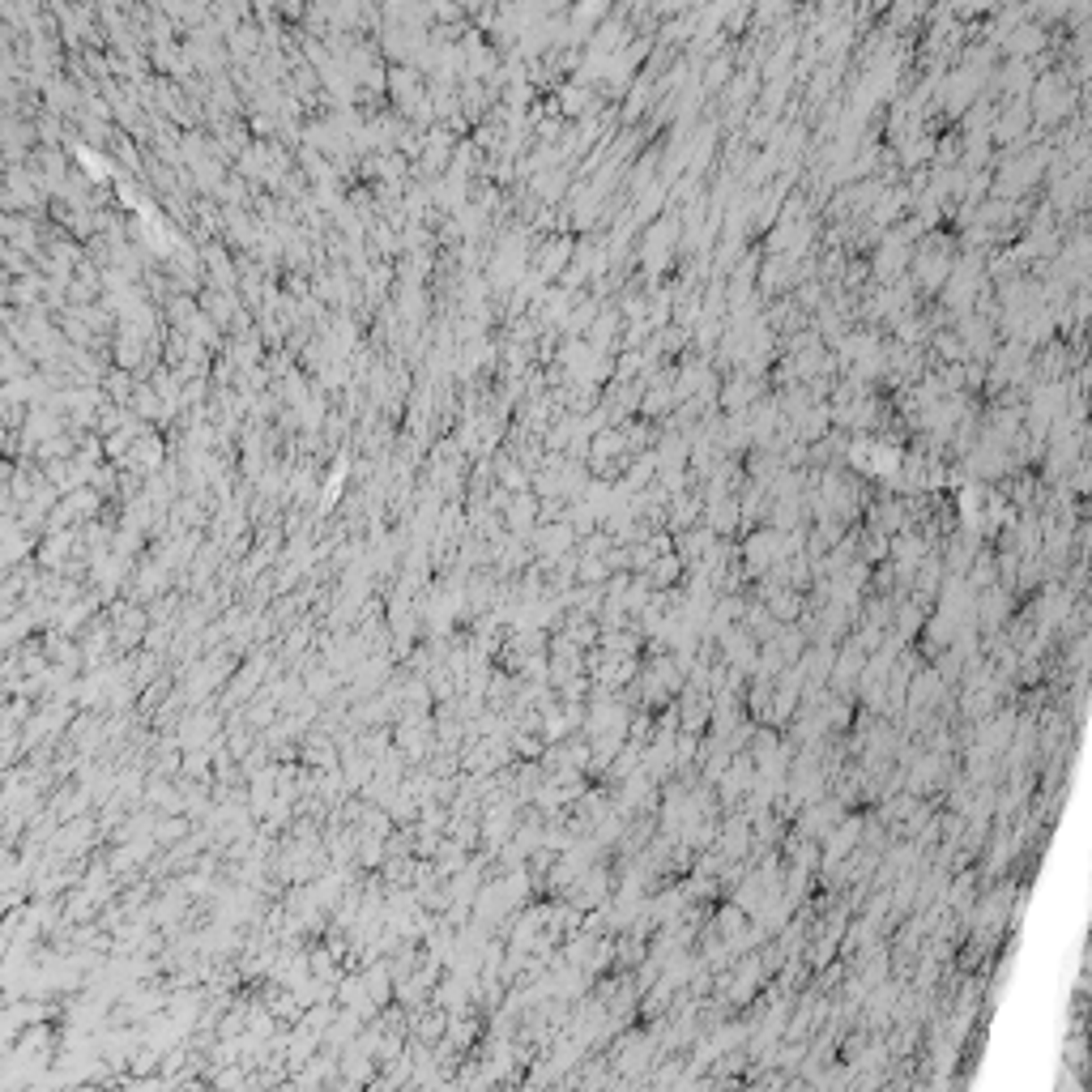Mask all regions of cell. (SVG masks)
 Returning a JSON list of instances; mask_svg holds the SVG:
<instances>
[{"instance_id":"cell-1","label":"cell","mask_w":1092,"mask_h":1092,"mask_svg":"<svg viewBox=\"0 0 1092 1092\" xmlns=\"http://www.w3.org/2000/svg\"><path fill=\"white\" fill-rule=\"evenodd\" d=\"M1037 47H1046V35H1041V26H1012V39H1007V52H1012L1015 60H1024V56H1033Z\"/></svg>"}]
</instances>
